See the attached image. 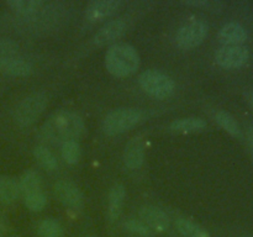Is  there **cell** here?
<instances>
[{
    "label": "cell",
    "instance_id": "cell-1",
    "mask_svg": "<svg viewBox=\"0 0 253 237\" xmlns=\"http://www.w3.org/2000/svg\"><path fill=\"white\" fill-rule=\"evenodd\" d=\"M85 125L81 115L74 111L62 110L53 114L41 128L43 140L52 143H63L76 140L84 133Z\"/></svg>",
    "mask_w": 253,
    "mask_h": 237
},
{
    "label": "cell",
    "instance_id": "cell-2",
    "mask_svg": "<svg viewBox=\"0 0 253 237\" xmlns=\"http://www.w3.org/2000/svg\"><path fill=\"white\" fill-rule=\"evenodd\" d=\"M105 67L114 77L125 78L138 69L140 54L131 44L115 43L106 52Z\"/></svg>",
    "mask_w": 253,
    "mask_h": 237
},
{
    "label": "cell",
    "instance_id": "cell-3",
    "mask_svg": "<svg viewBox=\"0 0 253 237\" xmlns=\"http://www.w3.org/2000/svg\"><path fill=\"white\" fill-rule=\"evenodd\" d=\"M143 118V111L137 108H120L110 111L103 120V131L108 136L120 135L135 127Z\"/></svg>",
    "mask_w": 253,
    "mask_h": 237
},
{
    "label": "cell",
    "instance_id": "cell-4",
    "mask_svg": "<svg viewBox=\"0 0 253 237\" xmlns=\"http://www.w3.org/2000/svg\"><path fill=\"white\" fill-rule=\"evenodd\" d=\"M138 84L145 93L152 98L163 100L174 93L175 84L168 74L156 69H148L138 77Z\"/></svg>",
    "mask_w": 253,
    "mask_h": 237
},
{
    "label": "cell",
    "instance_id": "cell-5",
    "mask_svg": "<svg viewBox=\"0 0 253 237\" xmlns=\"http://www.w3.org/2000/svg\"><path fill=\"white\" fill-rule=\"evenodd\" d=\"M47 103H48V99L46 94L41 91L30 94L26 98L22 99L15 108L14 115H12L14 121L21 127L32 125L43 113Z\"/></svg>",
    "mask_w": 253,
    "mask_h": 237
},
{
    "label": "cell",
    "instance_id": "cell-6",
    "mask_svg": "<svg viewBox=\"0 0 253 237\" xmlns=\"http://www.w3.org/2000/svg\"><path fill=\"white\" fill-rule=\"evenodd\" d=\"M209 25L205 21H193L180 27L175 36L178 47L183 49H192L199 46L208 36Z\"/></svg>",
    "mask_w": 253,
    "mask_h": 237
},
{
    "label": "cell",
    "instance_id": "cell-7",
    "mask_svg": "<svg viewBox=\"0 0 253 237\" xmlns=\"http://www.w3.org/2000/svg\"><path fill=\"white\" fill-rule=\"evenodd\" d=\"M54 194L57 199L68 209L78 211L84 205V197L78 185L72 180L61 179L54 184Z\"/></svg>",
    "mask_w": 253,
    "mask_h": 237
},
{
    "label": "cell",
    "instance_id": "cell-8",
    "mask_svg": "<svg viewBox=\"0 0 253 237\" xmlns=\"http://www.w3.org/2000/svg\"><path fill=\"white\" fill-rule=\"evenodd\" d=\"M249 58L250 52L245 46H222L215 54L216 63L225 69L241 68Z\"/></svg>",
    "mask_w": 253,
    "mask_h": 237
},
{
    "label": "cell",
    "instance_id": "cell-9",
    "mask_svg": "<svg viewBox=\"0 0 253 237\" xmlns=\"http://www.w3.org/2000/svg\"><path fill=\"white\" fill-rule=\"evenodd\" d=\"M140 217L155 232H165L169 229V216L157 206H153V205L142 206L140 209Z\"/></svg>",
    "mask_w": 253,
    "mask_h": 237
},
{
    "label": "cell",
    "instance_id": "cell-10",
    "mask_svg": "<svg viewBox=\"0 0 253 237\" xmlns=\"http://www.w3.org/2000/svg\"><path fill=\"white\" fill-rule=\"evenodd\" d=\"M145 162V143L141 137H133L124 150V163L131 170H137Z\"/></svg>",
    "mask_w": 253,
    "mask_h": 237
},
{
    "label": "cell",
    "instance_id": "cell-11",
    "mask_svg": "<svg viewBox=\"0 0 253 237\" xmlns=\"http://www.w3.org/2000/svg\"><path fill=\"white\" fill-rule=\"evenodd\" d=\"M123 2L120 0H99L93 1L86 7L85 16L90 22L101 21L106 17L115 14L121 7Z\"/></svg>",
    "mask_w": 253,
    "mask_h": 237
},
{
    "label": "cell",
    "instance_id": "cell-12",
    "mask_svg": "<svg viewBox=\"0 0 253 237\" xmlns=\"http://www.w3.org/2000/svg\"><path fill=\"white\" fill-rule=\"evenodd\" d=\"M126 22L123 19L111 20V21L106 22L103 27L99 29V31L94 35V43L96 46H104V44L113 42L115 40L120 39L126 31Z\"/></svg>",
    "mask_w": 253,
    "mask_h": 237
},
{
    "label": "cell",
    "instance_id": "cell-13",
    "mask_svg": "<svg viewBox=\"0 0 253 237\" xmlns=\"http://www.w3.org/2000/svg\"><path fill=\"white\" fill-rule=\"evenodd\" d=\"M217 39L224 46H242L247 40V31L239 22H227L220 29Z\"/></svg>",
    "mask_w": 253,
    "mask_h": 237
},
{
    "label": "cell",
    "instance_id": "cell-14",
    "mask_svg": "<svg viewBox=\"0 0 253 237\" xmlns=\"http://www.w3.org/2000/svg\"><path fill=\"white\" fill-rule=\"evenodd\" d=\"M34 67L29 61L20 57H0V72L11 77H27L32 73Z\"/></svg>",
    "mask_w": 253,
    "mask_h": 237
},
{
    "label": "cell",
    "instance_id": "cell-15",
    "mask_svg": "<svg viewBox=\"0 0 253 237\" xmlns=\"http://www.w3.org/2000/svg\"><path fill=\"white\" fill-rule=\"evenodd\" d=\"M126 198V189L123 184H115L108 194V211L106 216L110 222H115L120 217Z\"/></svg>",
    "mask_w": 253,
    "mask_h": 237
},
{
    "label": "cell",
    "instance_id": "cell-16",
    "mask_svg": "<svg viewBox=\"0 0 253 237\" xmlns=\"http://www.w3.org/2000/svg\"><path fill=\"white\" fill-rule=\"evenodd\" d=\"M207 127V122L202 118H182L174 120L169 125L170 131L180 133H190V132H199Z\"/></svg>",
    "mask_w": 253,
    "mask_h": 237
},
{
    "label": "cell",
    "instance_id": "cell-17",
    "mask_svg": "<svg viewBox=\"0 0 253 237\" xmlns=\"http://www.w3.org/2000/svg\"><path fill=\"white\" fill-rule=\"evenodd\" d=\"M20 185L16 179L11 177H0V202L12 204L19 198Z\"/></svg>",
    "mask_w": 253,
    "mask_h": 237
},
{
    "label": "cell",
    "instance_id": "cell-18",
    "mask_svg": "<svg viewBox=\"0 0 253 237\" xmlns=\"http://www.w3.org/2000/svg\"><path fill=\"white\" fill-rule=\"evenodd\" d=\"M7 5L12 11L22 16H32L43 7L44 2L41 0H10Z\"/></svg>",
    "mask_w": 253,
    "mask_h": 237
},
{
    "label": "cell",
    "instance_id": "cell-19",
    "mask_svg": "<svg viewBox=\"0 0 253 237\" xmlns=\"http://www.w3.org/2000/svg\"><path fill=\"white\" fill-rule=\"evenodd\" d=\"M175 227L183 237H210L208 231L192 220L179 217L175 221Z\"/></svg>",
    "mask_w": 253,
    "mask_h": 237
},
{
    "label": "cell",
    "instance_id": "cell-20",
    "mask_svg": "<svg viewBox=\"0 0 253 237\" xmlns=\"http://www.w3.org/2000/svg\"><path fill=\"white\" fill-rule=\"evenodd\" d=\"M215 120H216L217 125L220 127L224 128L226 132H229L230 135L234 136V137H241V127H240L239 122L236 121V118L231 115L230 113L225 110H220L215 114Z\"/></svg>",
    "mask_w": 253,
    "mask_h": 237
},
{
    "label": "cell",
    "instance_id": "cell-21",
    "mask_svg": "<svg viewBox=\"0 0 253 237\" xmlns=\"http://www.w3.org/2000/svg\"><path fill=\"white\" fill-rule=\"evenodd\" d=\"M19 185L20 190H21V193L24 195L32 192H37V190H42V178L36 170H26L22 174Z\"/></svg>",
    "mask_w": 253,
    "mask_h": 237
},
{
    "label": "cell",
    "instance_id": "cell-22",
    "mask_svg": "<svg viewBox=\"0 0 253 237\" xmlns=\"http://www.w3.org/2000/svg\"><path fill=\"white\" fill-rule=\"evenodd\" d=\"M34 156L36 158L37 162L44 168V169L49 170H56L58 167V162H57L56 156L53 155L49 148H47L46 146H36L34 150Z\"/></svg>",
    "mask_w": 253,
    "mask_h": 237
},
{
    "label": "cell",
    "instance_id": "cell-23",
    "mask_svg": "<svg viewBox=\"0 0 253 237\" xmlns=\"http://www.w3.org/2000/svg\"><path fill=\"white\" fill-rule=\"evenodd\" d=\"M61 155L62 158L68 164H76L79 162L82 157L81 145L77 140H68L61 143Z\"/></svg>",
    "mask_w": 253,
    "mask_h": 237
},
{
    "label": "cell",
    "instance_id": "cell-24",
    "mask_svg": "<svg viewBox=\"0 0 253 237\" xmlns=\"http://www.w3.org/2000/svg\"><path fill=\"white\" fill-rule=\"evenodd\" d=\"M37 234L40 237H62L63 236V227L57 220L47 217L39 224Z\"/></svg>",
    "mask_w": 253,
    "mask_h": 237
},
{
    "label": "cell",
    "instance_id": "cell-25",
    "mask_svg": "<svg viewBox=\"0 0 253 237\" xmlns=\"http://www.w3.org/2000/svg\"><path fill=\"white\" fill-rule=\"evenodd\" d=\"M25 205L31 211H41L47 204V198L43 190H37V192L29 193V194L24 195Z\"/></svg>",
    "mask_w": 253,
    "mask_h": 237
},
{
    "label": "cell",
    "instance_id": "cell-26",
    "mask_svg": "<svg viewBox=\"0 0 253 237\" xmlns=\"http://www.w3.org/2000/svg\"><path fill=\"white\" fill-rule=\"evenodd\" d=\"M124 227H125L126 231L140 237H153V235H155V231H152L142 220L128 219L124 222Z\"/></svg>",
    "mask_w": 253,
    "mask_h": 237
},
{
    "label": "cell",
    "instance_id": "cell-27",
    "mask_svg": "<svg viewBox=\"0 0 253 237\" xmlns=\"http://www.w3.org/2000/svg\"><path fill=\"white\" fill-rule=\"evenodd\" d=\"M19 52V44L14 40L0 37V57L15 56Z\"/></svg>",
    "mask_w": 253,
    "mask_h": 237
},
{
    "label": "cell",
    "instance_id": "cell-28",
    "mask_svg": "<svg viewBox=\"0 0 253 237\" xmlns=\"http://www.w3.org/2000/svg\"><path fill=\"white\" fill-rule=\"evenodd\" d=\"M183 4L190 5V6L204 7V9L211 10V11L221 9L222 6L220 1H210V0H189V1H183Z\"/></svg>",
    "mask_w": 253,
    "mask_h": 237
},
{
    "label": "cell",
    "instance_id": "cell-29",
    "mask_svg": "<svg viewBox=\"0 0 253 237\" xmlns=\"http://www.w3.org/2000/svg\"><path fill=\"white\" fill-rule=\"evenodd\" d=\"M247 141H249V145L251 151L253 152V126H250L247 128Z\"/></svg>",
    "mask_w": 253,
    "mask_h": 237
},
{
    "label": "cell",
    "instance_id": "cell-30",
    "mask_svg": "<svg viewBox=\"0 0 253 237\" xmlns=\"http://www.w3.org/2000/svg\"><path fill=\"white\" fill-rule=\"evenodd\" d=\"M246 98H247V103H249V105L251 106V109H252V111H253V90L249 91V93H247Z\"/></svg>",
    "mask_w": 253,
    "mask_h": 237
},
{
    "label": "cell",
    "instance_id": "cell-31",
    "mask_svg": "<svg viewBox=\"0 0 253 237\" xmlns=\"http://www.w3.org/2000/svg\"><path fill=\"white\" fill-rule=\"evenodd\" d=\"M4 234H5V222L4 220H2L1 215H0V237L4 236Z\"/></svg>",
    "mask_w": 253,
    "mask_h": 237
},
{
    "label": "cell",
    "instance_id": "cell-32",
    "mask_svg": "<svg viewBox=\"0 0 253 237\" xmlns=\"http://www.w3.org/2000/svg\"><path fill=\"white\" fill-rule=\"evenodd\" d=\"M241 237H253L252 235H244V236H241Z\"/></svg>",
    "mask_w": 253,
    "mask_h": 237
},
{
    "label": "cell",
    "instance_id": "cell-33",
    "mask_svg": "<svg viewBox=\"0 0 253 237\" xmlns=\"http://www.w3.org/2000/svg\"><path fill=\"white\" fill-rule=\"evenodd\" d=\"M85 237H94V236H85Z\"/></svg>",
    "mask_w": 253,
    "mask_h": 237
}]
</instances>
